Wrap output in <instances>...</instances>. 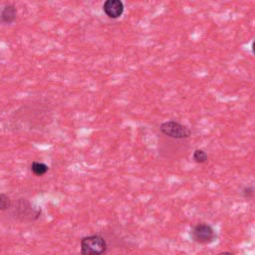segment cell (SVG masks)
<instances>
[{"label": "cell", "mask_w": 255, "mask_h": 255, "mask_svg": "<svg viewBox=\"0 0 255 255\" xmlns=\"http://www.w3.org/2000/svg\"><path fill=\"white\" fill-rule=\"evenodd\" d=\"M191 239L199 244H209L216 238V233L211 225L207 223H197L190 231Z\"/></svg>", "instance_id": "cell-3"}, {"label": "cell", "mask_w": 255, "mask_h": 255, "mask_svg": "<svg viewBox=\"0 0 255 255\" xmlns=\"http://www.w3.org/2000/svg\"><path fill=\"white\" fill-rule=\"evenodd\" d=\"M159 129L164 135L176 139L186 138L191 135V130L186 126L175 121H167L162 123L159 126Z\"/></svg>", "instance_id": "cell-2"}, {"label": "cell", "mask_w": 255, "mask_h": 255, "mask_svg": "<svg viewBox=\"0 0 255 255\" xmlns=\"http://www.w3.org/2000/svg\"><path fill=\"white\" fill-rule=\"evenodd\" d=\"M107 248V242L101 235H90L81 240V253L84 255H100Z\"/></svg>", "instance_id": "cell-1"}, {"label": "cell", "mask_w": 255, "mask_h": 255, "mask_svg": "<svg viewBox=\"0 0 255 255\" xmlns=\"http://www.w3.org/2000/svg\"><path fill=\"white\" fill-rule=\"evenodd\" d=\"M17 16V9L14 5H6L1 13H0V20L5 24H11L15 21Z\"/></svg>", "instance_id": "cell-5"}, {"label": "cell", "mask_w": 255, "mask_h": 255, "mask_svg": "<svg viewBox=\"0 0 255 255\" xmlns=\"http://www.w3.org/2000/svg\"><path fill=\"white\" fill-rule=\"evenodd\" d=\"M103 9L108 17L117 19L123 15L125 6L122 0H106Z\"/></svg>", "instance_id": "cell-4"}, {"label": "cell", "mask_w": 255, "mask_h": 255, "mask_svg": "<svg viewBox=\"0 0 255 255\" xmlns=\"http://www.w3.org/2000/svg\"><path fill=\"white\" fill-rule=\"evenodd\" d=\"M48 170H49V166L44 162L33 161L31 164V171L36 176H42V175L46 174L48 172Z\"/></svg>", "instance_id": "cell-6"}, {"label": "cell", "mask_w": 255, "mask_h": 255, "mask_svg": "<svg viewBox=\"0 0 255 255\" xmlns=\"http://www.w3.org/2000/svg\"><path fill=\"white\" fill-rule=\"evenodd\" d=\"M242 195L244 198L252 199L254 197V187L253 185H247L242 189Z\"/></svg>", "instance_id": "cell-9"}, {"label": "cell", "mask_w": 255, "mask_h": 255, "mask_svg": "<svg viewBox=\"0 0 255 255\" xmlns=\"http://www.w3.org/2000/svg\"><path fill=\"white\" fill-rule=\"evenodd\" d=\"M192 159L197 163H204L208 159V154L203 149L197 148L192 153Z\"/></svg>", "instance_id": "cell-7"}, {"label": "cell", "mask_w": 255, "mask_h": 255, "mask_svg": "<svg viewBox=\"0 0 255 255\" xmlns=\"http://www.w3.org/2000/svg\"><path fill=\"white\" fill-rule=\"evenodd\" d=\"M11 205L10 197L5 193H0V210H6Z\"/></svg>", "instance_id": "cell-8"}]
</instances>
